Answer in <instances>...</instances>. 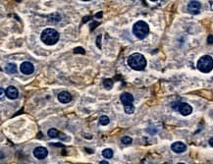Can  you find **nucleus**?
<instances>
[{
    "instance_id": "obj_1",
    "label": "nucleus",
    "mask_w": 213,
    "mask_h": 164,
    "mask_svg": "<svg viewBox=\"0 0 213 164\" xmlns=\"http://www.w3.org/2000/svg\"><path fill=\"white\" fill-rule=\"evenodd\" d=\"M129 66L135 71L143 70L146 66V59L141 53H134L128 58Z\"/></svg>"
},
{
    "instance_id": "obj_2",
    "label": "nucleus",
    "mask_w": 213,
    "mask_h": 164,
    "mask_svg": "<svg viewBox=\"0 0 213 164\" xmlns=\"http://www.w3.org/2000/svg\"><path fill=\"white\" fill-rule=\"evenodd\" d=\"M41 38L46 45H53L59 41V33L56 30L48 28L41 33Z\"/></svg>"
},
{
    "instance_id": "obj_3",
    "label": "nucleus",
    "mask_w": 213,
    "mask_h": 164,
    "mask_svg": "<svg viewBox=\"0 0 213 164\" xmlns=\"http://www.w3.org/2000/svg\"><path fill=\"white\" fill-rule=\"evenodd\" d=\"M149 33V27L146 22L138 21L133 27V33L138 39H143Z\"/></svg>"
},
{
    "instance_id": "obj_4",
    "label": "nucleus",
    "mask_w": 213,
    "mask_h": 164,
    "mask_svg": "<svg viewBox=\"0 0 213 164\" xmlns=\"http://www.w3.org/2000/svg\"><path fill=\"white\" fill-rule=\"evenodd\" d=\"M197 69L202 73H209L213 69V59L209 55H204L197 61Z\"/></svg>"
},
{
    "instance_id": "obj_5",
    "label": "nucleus",
    "mask_w": 213,
    "mask_h": 164,
    "mask_svg": "<svg viewBox=\"0 0 213 164\" xmlns=\"http://www.w3.org/2000/svg\"><path fill=\"white\" fill-rule=\"evenodd\" d=\"M177 109H178V111H179V112H180L183 116H188V115H190V114L193 112L192 106H191L190 104L185 103V102L179 103Z\"/></svg>"
},
{
    "instance_id": "obj_6",
    "label": "nucleus",
    "mask_w": 213,
    "mask_h": 164,
    "mask_svg": "<svg viewBox=\"0 0 213 164\" xmlns=\"http://www.w3.org/2000/svg\"><path fill=\"white\" fill-rule=\"evenodd\" d=\"M47 154H48V150L43 147H38L35 148V150H33V155L38 159L45 158V157L47 156Z\"/></svg>"
},
{
    "instance_id": "obj_7",
    "label": "nucleus",
    "mask_w": 213,
    "mask_h": 164,
    "mask_svg": "<svg viewBox=\"0 0 213 164\" xmlns=\"http://www.w3.org/2000/svg\"><path fill=\"white\" fill-rule=\"evenodd\" d=\"M20 70L25 75H30V74H33L35 68H33V65L30 62H24V63L21 64Z\"/></svg>"
},
{
    "instance_id": "obj_8",
    "label": "nucleus",
    "mask_w": 213,
    "mask_h": 164,
    "mask_svg": "<svg viewBox=\"0 0 213 164\" xmlns=\"http://www.w3.org/2000/svg\"><path fill=\"white\" fill-rule=\"evenodd\" d=\"M201 4L199 1H191L188 5V10L192 14H199Z\"/></svg>"
},
{
    "instance_id": "obj_9",
    "label": "nucleus",
    "mask_w": 213,
    "mask_h": 164,
    "mask_svg": "<svg viewBox=\"0 0 213 164\" xmlns=\"http://www.w3.org/2000/svg\"><path fill=\"white\" fill-rule=\"evenodd\" d=\"M171 148L176 153H182L187 149V147L186 144L182 143V142H176V143H174L171 145Z\"/></svg>"
},
{
    "instance_id": "obj_10",
    "label": "nucleus",
    "mask_w": 213,
    "mask_h": 164,
    "mask_svg": "<svg viewBox=\"0 0 213 164\" xmlns=\"http://www.w3.org/2000/svg\"><path fill=\"white\" fill-rule=\"evenodd\" d=\"M5 94H6V97H7L8 98H10V99H15V98L18 97L19 92H18V89L15 88V86H10L6 89Z\"/></svg>"
},
{
    "instance_id": "obj_11",
    "label": "nucleus",
    "mask_w": 213,
    "mask_h": 164,
    "mask_svg": "<svg viewBox=\"0 0 213 164\" xmlns=\"http://www.w3.org/2000/svg\"><path fill=\"white\" fill-rule=\"evenodd\" d=\"M120 99H121V102L124 104V106L133 104V102H134V97H133L131 94H129V92H124V94L121 95Z\"/></svg>"
},
{
    "instance_id": "obj_12",
    "label": "nucleus",
    "mask_w": 213,
    "mask_h": 164,
    "mask_svg": "<svg viewBox=\"0 0 213 164\" xmlns=\"http://www.w3.org/2000/svg\"><path fill=\"white\" fill-rule=\"evenodd\" d=\"M58 99H59L60 102H62V103H68L72 100V95L67 91H62V92H60L59 95H58Z\"/></svg>"
},
{
    "instance_id": "obj_13",
    "label": "nucleus",
    "mask_w": 213,
    "mask_h": 164,
    "mask_svg": "<svg viewBox=\"0 0 213 164\" xmlns=\"http://www.w3.org/2000/svg\"><path fill=\"white\" fill-rule=\"evenodd\" d=\"M5 72L8 74H14L17 72V66L14 63H8L5 66Z\"/></svg>"
},
{
    "instance_id": "obj_14",
    "label": "nucleus",
    "mask_w": 213,
    "mask_h": 164,
    "mask_svg": "<svg viewBox=\"0 0 213 164\" xmlns=\"http://www.w3.org/2000/svg\"><path fill=\"white\" fill-rule=\"evenodd\" d=\"M62 135L61 133H59L56 129H50L48 131V136L50 138H60L59 136Z\"/></svg>"
},
{
    "instance_id": "obj_15",
    "label": "nucleus",
    "mask_w": 213,
    "mask_h": 164,
    "mask_svg": "<svg viewBox=\"0 0 213 164\" xmlns=\"http://www.w3.org/2000/svg\"><path fill=\"white\" fill-rule=\"evenodd\" d=\"M113 83H114V82L111 79H105L103 81V86L107 89H111L113 86Z\"/></svg>"
},
{
    "instance_id": "obj_16",
    "label": "nucleus",
    "mask_w": 213,
    "mask_h": 164,
    "mask_svg": "<svg viewBox=\"0 0 213 164\" xmlns=\"http://www.w3.org/2000/svg\"><path fill=\"white\" fill-rule=\"evenodd\" d=\"M102 155L103 157H105V158L109 159L113 156V150L110 149V148H106V149H104L102 151Z\"/></svg>"
},
{
    "instance_id": "obj_17",
    "label": "nucleus",
    "mask_w": 213,
    "mask_h": 164,
    "mask_svg": "<svg viewBox=\"0 0 213 164\" xmlns=\"http://www.w3.org/2000/svg\"><path fill=\"white\" fill-rule=\"evenodd\" d=\"M124 109H125V112L127 114H133L135 112V106L133 104L126 105V106H124Z\"/></svg>"
},
{
    "instance_id": "obj_18",
    "label": "nucleus",
    "mask_w": 213,
    "mask_h": 164,
    "mask_svg": "<svg viewBox=\"0 0 213 164\" xmlns=\"http://www.w3.org/2000/svg\"><path fill=\"white\" fill-rule=\"evenodd\" d=\"M99 123L101 124V125L106 126L109 124V118H108L107 116H101L99 118Z\"/></svg>"
},
{
    "instance_id": "obj_19",
    "label": "nucleus",
    "mask_w": 213,
    "mask_h": 164,
    "mask_svg": "<svg viewBox=\"0 0 213 164\" xmlns=\"http://www.w3.org/2000/svg\"><path fill=\"white\" fill-rule=\"evenodd\" d=\"M121 142H122V143L124 144H131L133 140H132V139L130 138V137H123Z\"/></svg>"
},
{
    "instance_id": "obj_20",
    "label": "nucleus",
    "mask_w": 213,
    "mask_h": 164,
    "mask_svg": "<svg viewBox=\"0 0 213 164\" xmlns=\"http://www.w3.org/2000/svg\"><path fill=\"white\" fill-rule=\"evenodd\" d=\"M74 52H75V53H83V54H84V53H85V50H84V49H83L82 47H78V48H75Z\"/></svg>"
},
{
    "instance_id": "obj_21",
    "label": "nucleus",
    "mask_w": 213,
    "mask_h": 164,
    "mask_svg": "<svg viewBox=\"0 0 213 164\" xmlns=\"http://www.w3.org/2000/svg\"><path fill=\"white\" fill-rule=\"evenodd\" d=\"M208 43H213V36H208Z\"/></svg>"
},
{
    "instance_id": "obj_22",
    "label": "nucleus",
    "mask_w": 213,
    "mask_h": 164,
    "mask_svg": "<svg viewBox=\"0 0 213 164\" xmlns=\"http://www.w3.org/2000/svg\"><path fill=\"white\" fill-rule=\"evenodd\" d=\"M209 144H210L211 147H213V138H211L210 140H209Z\"/></svg>"
},
{
    "instance_id": "obj_23",
    "label": "nucleus",
    "mask_w": 213,
    "mask_h": 164,
    "mask_svg": "<svg viewBox=\"0 0 213 164\" xmlns=\"http://www.w3.org/2000/svg\"><path fill=\"white\" fill-rule=\"evenodd\" d=\"M99 164H109V163H108L107 161H104V160H103V161H100Z\"/></svg>"
},
{
    "instance_id": "obj_24",
    "label": "nucleus",
    "mask_w": 213,
    "mask_h": 164,
    "mask_svg": "<svg viewBox=\"0 0 213 164\" xmlns=\"http://www.w3.org/2000/svg\"><path fill=\"white\" fill-rule=\"evenodd\" d=\"M178 164H185V163H178Z\"/></svg>"
}]
</instances>
